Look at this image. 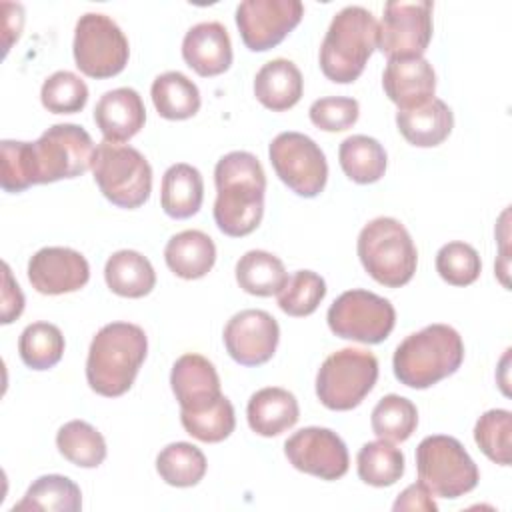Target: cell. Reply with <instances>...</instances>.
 <instances>
[{"label": "cell", "mask_w": 512, "mask_h": 512, "mask_svg": "<svg viewBox=\"0 0 512 512\" xmlns=\"http://www.w3.org/2000/svg\"><path fill=\"white\" fill-rule=\"evenodd\" d=\"M214 222L232 238L248 236L264 216L266 174L260 160L244 150L224 154L214 168Z\"/></svg>", "instance_id": "6da1fadb"}, {"label": "cell", "mask_w": 512, "mask_h": 512, "mask_svg": "<svg viewBox=\"0 0 512 512\" xmlns=\"http://www.w3.org/2000/svg\"><path fill=\"white\" fill-rule=\"evenodd\" d=\"M148 338L138 324L110 322L90 342L86 358V380L90 388L106 398L126 394L146 358Z\"/></svg>", "instance_id": "7a4b0ae2"}, {"label": "cell", "mask_w": 512, "mask_h": 512, "mask_svg": "<svg viewBox=\"0 0 512 512\" xmlns=\"http://www.w3.org/2000/svg\"><path fill=\"white\" fill-rule=\"evenodd\" d=\"M464 360V342L448 324H430L406 336L392 358L400 384L416 390L430 388L452 376Z\"/></svg>", "instance_id": "3957f363"}, {"label": "cell", "mask_w": 512, "mask_h": 512, "mask_svg": "<svg viewBox=\"0 0 512 512\" xmlns=\"http://www.w3.org/2000/svg\"><path fill=\"white\" fill-rule=\"evenodd\" d=\"M378 22L362 6L342 8L330 22L320 46V70L336 84H350L376 48Z\"/></svg>", "instance_id": "277c9868"}, {"label": "cell", "mask_w": 512, "mask_h": 512, "mask_svg": "<svg viewBox=\"0 0 512 512\" xmlns=\"http://www.w3.org/2000/svg\"><path fill=\"white\" fill-rule=\"evenodd\" d=\"M356 250L364 270L382 286L400 288L416 272V246L396 218L380 216L370 220L358 234Z\"/></svg>", "instance_id": "5b68a950"}, {"label": "cell", "mask_w": 512, "mask_h": 512, "mask_svg": "<svg viewBox=\"0 0 512 512\" xmlns=\"http://www.w3.org/2000/svg\"><path fill=\"white\" fill-rule=\"evenodd\" d=\"M92 174L102 196L118 208H140L152 192V168L132 146L102 140L92 158Z\"/></svg>", "instance_id": "8992f818"}, {"label": "cell", "mask_w": 512, "mask_h": 512, "mask_svg": "<svg viewBox=\"0 0 512 512\" xmlns=\"http://www.w3.org/2000/svg\"><path fill=\"white\" fill-rule=\"evenodd\" d=\"M94 142L78 124H54L36 142H28L34 184H50L82 176L92 168Z\"/></svg>", "instance_id": "52a82bcc"}, {"label": "cell", "mask_w": 512, "mask_h": 512, "mask_svg": "<svg viewBox=\"0 0 512 512\" xmlns=\"http://www.w3.org/2000/svg\"><path fill=\"white\" fill-rule=\"evenodd\" d=\"M418 480L440 498H460L476 488L478 466L464 446L444 434L426 436L416 448Z\"/></svg>", "instance_id": "ba28073f"}, {"label": "cell", "mask_w": 512, "mask_h": 512, "mask_svg": "<svg viewBox=\"0 0 512 512\" xmlns=\"http://www.w3.org/2000/svg\"><path fill=\"white\" fill-rule=\"evenodd\" d=\"M378 380V360L360 348L332 352L316 374V396L328 410L356 408Z\"/></svg>", "instance_id": "9c48e42d"}, {"label": "cell", "mask_w": 512, "mask_h": 512, "mask_svg": "<svg viewBox=\"0 0 512 512\" xmlns=\"http://www.w3.org/2000/svg\"><path fill=\"white\" fill-rule=\"evenodd\" d=\"M74 62L90 78H112L120 74L130 56L128 38L106 14L86 12L74 28Z\"/></svg>", "instance_id": "30bf717a"}, {"label": "cell", "mask_w": 512, "mask_h": 512, "mask_svg": "<svg viewBox=\"0 0 512 512\" xmlns=\"http://www.w3.org/2000/svg\"><path fill=\"white\" fill-rule=\"evenodd\" d=\"M326 320L330 330L344 340L380 344L396 324V310L390 300L356 288L342 292L330 304Z\"/></svg>", "instance_id": "8fae6325"}, {"label": "cell", "mask_w": 512, "mask_h": 512, "mask_svg": "<svg viewBox=\"0 0 512 512\" xmlns=\"http://www.w3.org/2000/svg\"><path fill=\"white\" fill-rule=\"evenodd\" d=\"M276 176L298 196H318L328 180V164L320 146L302 132H280L268 146Z\"/></svg>", "instance_id": "7c38bea8"}, {"label": "cell", "mask_w": 512, "mask_h": 512, "mask_svg": "<svg viewBox=\"0 0 512 512\" xmlns=\"http://www.w3.org/2000/svg\"><path fill=\"white\" fill-rule=\"evenodd\" d=\"M430 0L386 2L382 22L378 24V50L388 58H420L432 38Z\"/></svg>", "instance_id": "4fadbf2b"}, {"label": "cell", "mask_w": 512, "mask_h": 512, "mask_svg": "<svg viewBox=\"0 0 512 512\" xmlns=\"http://www.w3.org/2000/svg\"><path fill=\"white\" fill-rule=\"evenodd\" d=\"M300 0H244L236 8L240 38L252 52L278 46L302 20Z\"/></svg>", "instance_id": "5bb4252c"}, {"label": "cell", "mask_w": 512, "mask_h": 512, "mask_svg": "<svg viewBox=\"0 0 512 512\" xmlns=\"http://www.w3.org/2000/svg\"><path fill=\"white\" fill-rule=\"evenodd\" d=\"M284 454L296 470L322 480L342 478L350 464L344 440L334 430L320 426L294 432L284 442Z\"/></svg>", "instance_id": "9a60e30c"}, {"label": "cell", "mask_w": 512, "mask_h": 512, "mask_svg": "<svg viewBox=\"0 0 512 512\" xmlns=\"http://www.w3.org/2000/svg\"><path fill=\"white\" fill-rule=\"evenodd\" d=\"M222 338L232 360L242 366H260L274 356L280 328L276 318L266 310L248 308L228 320Z\"/></svg>", "instance_id": "2e32d148"}, {"label": "cell", "mask_w": 512, "mask_h": 512, "mask_svg": "<svg viewBox=\"0 0 512 512\" xmlns=\"http://www.w3.org/2000/svg\"><path fill=\"white\" fill-rule=\"evenodd\" d=\"M90 278L88 260L66 246L40 248L28 262V280L40 294L58 296L76 292Z\"/></svg>", "instance_id": "e0dca14e"}, {"label": "cell", "mask_w": 512, "mask_h": 512, "mask_svg": "<svg viewBox=\"0 0 512 512\" xmlns=\"http://www.w3.org/2000/svg\"><path fill=\"white\" fill-rule=\"evenodd\" d=\"M170 386L180 404V412H202L222 396L220 378L214 364L200 354H182L170 372Z\"/></svg>", "instance_id": "ac0fdd59"}, {"label": "cell", "mask_w": 512, "mask_h": 512, "mask_svg": "<svg viewBox=\"0 0 512 512\" xmlns=\"http://www.w3.org/2000/svg\"><path fill=\"white\" fill-rule=\"evenodd\" d=\"M382 86L398 110H410L434 98L436 74L432 64L422 56L396 58L388 60L382 74Z\"/></svg>", "instance_id": "d6986e66"}, {"label": "cell", "mask_w": 512, "mask_h": 512, "mask_svg": "<svg viewBox=\"0 0 512 512\" xmlns=\"http://www.w3.org/2000/svg\"><path fill=\"white\" fill-rule=\"evenodd\" d=\"M94 122L106 142L120 144L134 138L146 122V108L134 88L108 90L94 106Z\"/></svg>", "instance_id": "ffe728a7"}, {"label": "cell", "mask_w": 512, "mask_h": 512, "mask_svg": "<svg viewBox=\"0 0 512 512\" xmlns=\"http://www.w3.org/2000/svg\"><path fill=\"white\" fill-rule=\"evenodd\" d=\"M182 58L198 76H218L232 64V42L220 22H200L182 40Z\"/></svg>", "instance_id": "44dd1931"}, {"label": "cell", "mask_w": 512, "mask_h": 512, "mask_svg": "<svg viewBox=\"0 0 512 512\" xmlns=\"http://www.w3.org/2000/svg\"><path fill=\"white\" fill-rule=\"evenodd\" d=\"M298 416L300 408L296 396L278 386H268L254 392L246 406V418L252 432L266 438L278 436L292 428L298 422Z\"/></svg>", "instance_id": "7402d4cb"}, {"label": "cell", "mask_w": 512, "mask_h": 512, "mask_svg": "<svg viewBox=\"0 0 512 512\" xmlns=\"http://www.w3.org/2000/svg\"><path fill=\"white\" fill-rule=\"evenodd\" d=\"M396 126L412 146L432 148L450 136L454 114L444 100L432 98L416 108L398 110Z\"/></svg>", "instance_id": "603a6c76"}, {"label": "cell", "mask_w": 512, "mask_h": 512, "mask_svg": "<svg viewBox=\"0 0 512 512\" xmlns=\"http://www.w3.org/2000/svg\"><path fill=\"white\" fill-rule=\"evenodd\" d=\"M302 90V74L298 66L286 58H274L266 62L254 78L256 100L272 112H284L296 106L302 98Z\"/></svg>", "instance_id": "cb8c5ba5"}, {"label": "cell", "mask_w": 512, "mask_h": 512, "mask_svg": "<svg viewBox=\"0 0 512 512\" xmlns=\"http://www.w3.org/2000/svg\"><path fill=\"white\" fill-rule=\"evenodd\" d=\"M164 260L170 272L178 278L198 280L212 270L216 262V246L202 230H182L166 242Z\"/></svg>", "instance_id": "d4e9b609"}, {"label": "cell", "mask_w": 512, "mask_h": 512, "mask_svg": "<svg viewBox=\"0 0 512 512\" xmlns=\"http://www.w3.org/2000/svg\"><path fill=\"white\" fill-rule=\"evenodd\" d=\"M202 200H204V180L194 166L186 162H178L164 172L162 188H160V204L170 218L184 220L194 216L200 210Z\"/></svg>", "instance_id": "484cf974"}, {"label": "cell", "mask_w": 512, "mask_h": 512, "mask_svg": "<svg viewBox=\"0 0 512 512\" xmlns=\"http://www.w3.org/2000/svg\"><path fill=\"white\" fill-rule=\"evenodd\" d=\"M108 288L124 298H142L156 286V272L146 256L136 250L114 252L104 266Z\"/></svg>", "instance_id": "4316f807"}, {"label": "cell", "mask_w": 512, "mask_h": 512, "mask_svg": "<svg viewBox=\"0 0 512 512\" xmlns=\"http://www.w3.org/2000/svg\"><path fill=\"white\" fill-rule=\"evenodd\" d=\"M338 160L342 172L356 184L378 182L386 172V150L384 146L366 134H354L342 140L338 148Z\"/></svg>", "instance_id": "83f0119b"}, {"label": "cell", "mask_w": 512, "mask_h": 512, "mask_svg": "<svg viewBox=\"0 0 512 512\" xmlns=\"http://www.w3.org/2000/svg\"><path fill=\"white\" fill-rule=\"evenodd\" d=\"M150 96L156 112L166 120H186L200 110L198 86L176 70L156 76Z\"/></svg>", "instance_id": "f1b7e54d"}, {"label": "cell", "mask_w": 512, "mask_h": 512, "mask_svg": "<svg viewBox=\"0 0 512 512\" xmlns=\"http://www.w3.org/2000/svg\"><path fill=\"white\" fill-rule=\"evenodd\" d=\"M288 280L282 260L266 250H248L236 262V282L252 296L278 294Z\"/></svg>", "instance_id": "f546056e"}, {"label": "cell", "mask_w": 512, "mask_h": 512, "mask_svg": "<svg viewBox=\"0 0 512 512\" xmlns=\"http://www.w3.org/2000/svg\"><path fill=\"white\" fill-rule=\"evenodd\" d=\"M82 508V494L74 480L60 474H46L36 478L26 490L24 498L12 506L20 510H48V512H78Z\"/></svg>", "instance_id": "4dcf8cb0"}, {"label": "cell", "mask_w": 512, "mask_h": 512, "mask_svg": "<svg viewBox=\"0 0 512 512\" xmlns=\"http://www.w3.org/2000/svg\"><path fill=\"white\" fill-rule=\"evenodd\" d=\"M358 478L370 486L384 488L396 484L404 474V454L388 440L366 442L356 456Z\"/></svg>", "instance_id": "1f68e13d"}, {"label": "cell", "mask_w": 512, "mask_h": 512, "mask_svg": "<svg viewBox=\"0 0 512 512\" xmlns=\"http://www.w3.org/2000/svg\"><path fill=\"white\" fill-rule=\"evenodd\" d=\"M58 452L80 468H96L106 458L104 436L84 420L66 422L56 434Z\"/></svg>", "instance_id": "d6a6232c"}, {"label": "cell", "mask_w": 512, "mask_h": 512, "mask_svg": "<svg viewBox=\"0 0 512 512\" xmlns=\"http://www.w3.org/2000/svg\"><path fill=\"white\" fill-rule=\"evenodd\" d=\"M206 456L190 442H172L156 456L160 478L176 488L196 486L206 474Z\"/></svg>", "instance_id": "836d02e7"}, {"label": "cell", "mask_w": 512, "mask_h": 512, "mask_svg": "<svg viewBox=\"0 0 512 512\" xmlns=\"http://www.w3.org/2000/svg\"><path fill=\"white\" fill-rule=\"evenodd\" d=\"M22 362L32 370H48L56 366L64 354V336L50 322L28 324L18 340Z\"/></svg>", "instance_id": "e575fe53"}, {"label": "cell", "mask_w": 512, "mask_h": 512, "mask_svg": "<svg viewBox=\"0 0 512 512\" xmlns=\"http://www.w3.org/2000/svg\"><path fill=\"white\" fill-rule=\"evenodd\" d=\"M370 424L378 438L388 442H404L418 426V410L412 400L398 394H388L374 406Z\"/></svg>", "instance_id": "d590c367"}, {"label": "cell", "mask_w": 512, "mask_h": 512, "mask_svg": "<svg viewBox=\"0 0 512 512\" xmlns=\"http://www.w3.org/2000/svg\"><path fill=\"white\" fill-rule=\"evenodd\" d=\"M326 296V282L312 270L294 272L278 292V306L288 316H310Z\"/></svg>", "instance_id": "8d00e7d4"}, {"label": "cell", "mask_w": 512, "mask_h": 512, "mask_svg": "<svg viewBox=\"0 0 512 512\" xmlns=\"http://www.w3.org/2000/svg\"><path fill=\"white\" fill-rule=\"evenodd\" d=\"M180 422L192 438L214 444L226 440L234 432L236 416L232 402L222 394L220 400L212 404L208 410L180 412Z\"/></svg>", "instance_id": "74e56055"}, {"label": "cell", "mask_w": 512, "mask_h": 512, "mask_svg": "<svg viewBox=\"0 0 512 512\" xmlns=\"http://www.w3.org/2000/svg\"><path fill=\"white\" fill-rule=\"evenodd\" d=\"M510 436H512V414L510 410L494 408L484 412L474 426V440L478 448L496 464L510 466Z\"/></svg>", "instance_id": "f35d334b"}, {"label": "cell", "mask_w": 512, "mask_h": 512, "mask_svg": "<svg viewBox=\"0 0 512 512\" xmlns=\"http://www.w3.org/2000/svg\"><path fill=\"white\" fill-rule=\"evenodd\" d=\"M40 100L52 114H76L88 102V86L74 72L58 70L44 80Z\"/></svg>", "instance_id": "ab89813d"}, {"label": "cell", "mask_w": 512, "mask_h": 512, "mask_svg": "<svg viewBox=\"0 0 512 512\" xmlns=\"http://www.w3.org/2000/svg\"><path fill=\"white\" fill-rule=\"evenodd\" d=\"M480 270V256L476 248L466 242H448L436 254V272L452 286H468L476 282Z\"/></svg>", "instance_id": "60d3db41"}, {"label": "cell", "mask_w": 512, "mask_h": 512, "mask_svg": "<svg viewBox=\"0 0 512 512\" xmlns=\"http://www.w3.org/2000/svg\"><path fill=\"white\" fill-rule=\"evenodd\" d=\"M308 114L316 128L324 132H342L356 124L360 106L358 100L348 96H326L314 100Z\"/></svg>", "instance_id": "b9f144b4"}, {"label": "cell", "mask_w": 512, "mask_h": 512, "mask_svg": "<svg viewBox=\"0 0 512 512\" xmlns=\"http://www.w3.org/2000/svg\"><path fill=\"white\" fill-rule=\"evenodd\" d=\"M2 174H0V186L4 192H22L30 188L32 182V170H30V158H28V142L20 140H2Z\"/></svg>", "instance_id": "7bdbcfd3"}, {"label": "cell", "mask_w": 512, "mask_h": 512, "mask_svg": "<svg viewBox=\"0 0 512 512\" xmlns=\"http://www.w3.org/2000/svg\"><path fill=\"white\" fill-rule=\"evenodd\" d=\"M4 270V288H2V324H10L24 310V294L20 286L12 280L8 264H2Z\"/></svg>", "instance_id": "ee69618b"}, {"label": "cell", "mask_w": 512, "mask_h": 512, "mask_svg": "<svg viewBox=\"0 0 512 512\" xmlns=\"http://www.w3.org/2000/svg\"><path fill=\"white\" fill-rule=\"evenodd\" d=\"M432 492L422 484V482H414L410 484L404 492L398 494L396 502H394V510H424V512H434L438 506L432 500Z\"/></svg>", "instance_id": "f6af8a7d"}]
</instances>
